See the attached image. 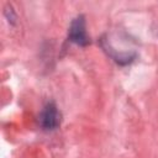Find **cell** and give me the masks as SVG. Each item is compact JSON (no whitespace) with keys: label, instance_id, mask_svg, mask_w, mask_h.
I'll use <instances>...</instances> for the list:
<instances>
[{"label":"cell","instance_id":"cell-2","mask_svg":"<svg viewBox=\"0 0 158 158\" xmlns=\"http://www.w3.org/2000/svg\"><path fill=\"white\" fill-rule=\"evenodd\" d=\"M68 38H69V41H72L73 43H75L78 46H86V44H89L90 40H89V36L86 33L85 20H84L83 15L77 16L72 21V23L69 26Z\"/></svg>","mask_w":158,"mask_h":158},{"label":"cell","instance_id":"cell-1","mask_svg":"<svg viewBox=\"0 0 158 158\" xmlns=\"http://www.w3.org/2000/svg\"><path fill=\"white\" fill-rule=\"evenodd\" d=\"M38 122L40 126L47 131L56 130L60 125V112L58 111L54 102H48L42 109L38 116Z\"/></svg>","mask_w":158,"mask_h":158}]
</instances>
